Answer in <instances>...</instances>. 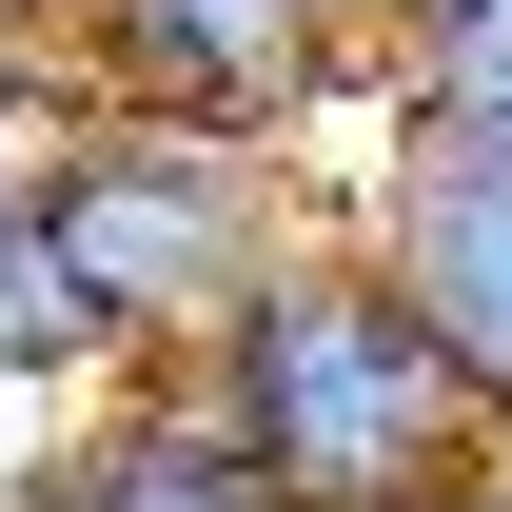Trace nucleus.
<instances>
[{
	"label": "nucleus",
	"mask_w": 512,
	"mask_h": 512,
	"mask_svg": "<svg viewBox=\"0 0 512 512\" xmlns=\"http://www.w3.org/2000/svg\"><path fill=\"white\" fill-rule=\"evenodd\" d=\"M197 394H217V434H237L296 512H434L453 473H493V414L453 394L434 316L375 276L355 217L276 256V296L197 355Z\"/></svg>",
	"instance_id": "f257e3e1"
},
{
	"label": "nucleus",
	"mask_w": 512,
	"mask_h": 512,
	"mask_svg": "<svg viewBox=\"0 0 512 512\" xmlns=\"http://www.w3.org/2000/svg\"><path fill=\"white\" fill-rule=\"evenodd\" d=\"M60 276L99 316V375H197L217 335L276 296V256L335 237V178L276 138H178V119H79V158L40 178Z\"/></svg>",
	"instance_id": "f03ea898"
},
{
	"label": "nucleus",
	"mask_w": 512,
	"mask_h": 512,
	"mask_svg": "<svg viewBox=\"0 0 512 512\" xmlns=\"http://www.w3.org/2000/svg\"><path fill=\"white\" fill-rule=\"evenodd\" d=\"M60 60H79L99 119L276 138V158L335 138V197L394 158V119H375V0H60Z\"/></svg>",
	"instance_id": "7ed1b4c3"
},
{
	"label": "nucleus",
	"mask_w": 512,
	"mask_h": 512,
	"mask_svg": "<svg viewBox=\"0 0 512 512\" xmlns=\"http://www.w3.org/2000/svg\"><path fill=\"white\" fill-rule=\"evenodd\" d=\"M335 217L375 237V276L434 316L453 394H473V414H493V453H512V178L473 158V138H394V158L335 197Z\"/></svg>",
	"instance_id": "20e7f679"
},
{
	"label": "nucleus",
	"mask_w": 512,
	"mask_h": 512,
	"mask_svg": "<svg viewBox=\"0 0 512 512\" xmlns=\"http://www.w3.org/2000/svg\"><path fill=\"white\" fill-rule=\"evenodd\" d=\"M40 512H296V493L217 434V394H197V375H119L99 414L40 434Z\"/></svg>",
	"instance_id": "39448f33"
},
{
	"label": "nucleus",
	"mask_w": 512,
	"mask_h": 512,
	"mask_svg": "<svg viewBox=\"0 0 512 512\" xmlns=\"http://www.w3.org/2000/svg\"><path fill=\"white\" fill-rule=\"evenodd\" d=\"M99 316H79L60 276V217H40V178H0V453H40L60 414H99Z\"/></svg>",
	"instance_id": "423d86ee"
},
{
	"label": "nucleus",
	"mask_w": 512,
	"mask_h": 512,
	"mask_svg": "<svg viewBox=\"0 0 512 512\" xmlns=\"http://www.w3.org/2000/svg\"><path fill=\"white\" fill-rule=\"evenodd\" d=\"M375 119L394 138L512 119V0H375Z\"/></svg>",
	"instance_id": "0eeeda50"
},
{
	"label": "nucleus",
	"mask_w": 512,
	"mask_h": 512,
	"mask_svg": "<svg viewBox=\"0 0 512 512\" xmlns=\"http://www.w3.org/2000/svg\"><path fill=\"white\" fill-rule=\"evenodd\" d=\"M40 40H60V0H0V60H40Z\"/></svg>",
	"instance_id": "6e6552de"
},
{
	"label": "nucleus",
	"mask_w": 512,
	"mask_h": 512,
	"mask_svg": "<svg viewBox=\"0 0 512 512\" xmlns=\"http://www.w3.org/2000/svg\"><path fill=\"white\" fill-rule=\"evenodd\" d=\"M434 512H512V453H493V473H453V493H434Z\"/></svg>",
	"instance_id": "1a4fd4ad"
},
{
	"label": "nucleus",
	"mask_w": 512,
	"mask_h": 512,
	"mask_svg": "<svg viewBox=\"0 0 512 512\" xmlns=\"http://www.w3.org/2000/svg\"><path fill=\"white\" fill-rule=\"evenodd\" d=\"M473 158H493V178H512V119H473Z\"/></svg>",
	"instance_id": "9d476101"
}]
</instances>
